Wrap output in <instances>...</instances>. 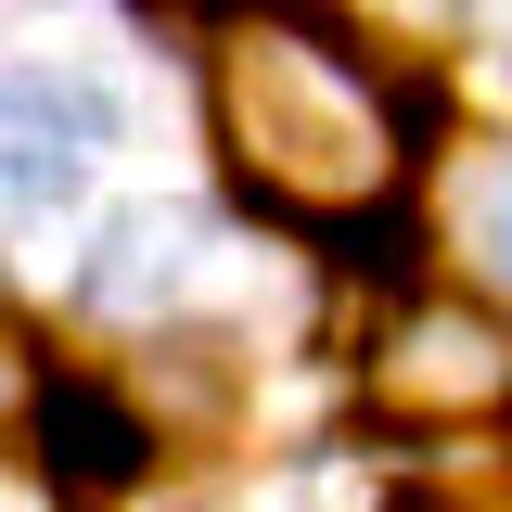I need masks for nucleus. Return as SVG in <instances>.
<instances>
[{
	"instance_id": "f257e3e1",
	"label": "nucleus",
	"mask_w": 512,
	"mask_h": 512,
	"mask_svg": "<svg viewBox=\"0 0 512 512\" xmlns=\"http://www.w3.org/2000/svg\"><path fill=\"white\" fill-rule=\"evenodd\" d=\"M205 90H218L231 180L256 205H282V218H359L397 180V128L359 90V64L333 39H308V26H282V13H244L205 64Z\"/></svg>"
},
{
	"instance_id": "f03ea898",
	"label": "nucleus",
	"mask_w": 512,
	"mask_h": 512,
	"mask_svg": "<svg viewBox=\"0 0 512 512\" xmlns=\"http://www.w3.org/2000/svg\"><path fill=\"white\" fill-rule=\"evenodd\" d=\"M103 141H116L103 77H77V64H0V205L13 218H64L90 192Z\"/></svg>"
},
{
	"instance_id": "7ed1b4c3",
	"label": "nucleus",
	"mask_w": 512,
	"mask_h": 512,
	"mask_svg": "<svg viewBox=\"0 0 512 512\" xmlns=\"http://www.w3.org/2000/svg\"><path fill=\"white\" fill-rule=\"evenodd\" d=\"M372 397H384V410H410V423L512 410V320H487V308H423V320H397Z\"/></svg>"
},
{
	"instance_id": "20e7f679",
	"label": "nucleus",
	"mask_w": 512,
	"mask_h": 512,
	"mask_svg": "<svg viewBox=\"0 0 512 512\" xmlns=\"http://www.w3.org/2000/svg\"><path fill=\"white\" fill-rule=\"evenodd\" d=\"M192 256H205V231H192L180 205H128L116 231H103V256H90V308H116V320L180 308V295H192Z\"/></svg>"
},
{
	"instance_id": "39448f33",
	"label": "nucleus",
	"mask_w": 512,
	"mask_h": 512,
	"mask_svg": "<svg viewBox=\"0 0 512 512\" xmlns=\"http://www.w3.org/2000/svg\"><path fill=\"white\" fill-rule=\"evenodd\" d=\"M39 436L64 448V474H77V487H116L128 461H141V423H128L103 384H77V372H52V397H39Z\"/></svg>"
},
{
	"instance_id": "423d86ee",
	"label": "nucleus",
	"mask_w": 512,
	"mask_h": 512,
	"mask_svg": "<svg viewBox=\"0 0 512 512\" xmlns=\"http://www.w3.org/2000/svg\"><path fill=\"white\" fill-rule=\"evenodd\" d=\"M397 512H512V474H500V461H474V474H423Z\"/></svg>"
},
{
	"instance_id": "0eeeda50",
	"label": "nucleus",
	"mask_w": 512,
	"mask_h": 512,
	"mask_svg": "<svg viewBox=\"0 0 512 512\" xmlns=\"http://www.w3.org/2000/svg\"><path fill=\"white\" fill-rule=\"evenodd\" d=\"M474 244H487V269L512 282V167H487V192H474Z\"/></svg>"
},
{
	"instance_id": "6e6552de",
	"label": "nucleus",
	"mask_w": 512,
	"mask_h": 512,
	"mask_svg": "<svg viewBox=\"0 0 512 512\" xmlns=\"http://www.w3.org/2000/svg\"><path fill=\"white\" fill-rule=\"evenodd\" d=\"M39 397H52V384H39L26 359H13V346H0V423H13V410H39Z\"/></svg>"
}]
</instances>
